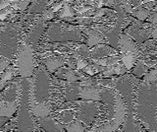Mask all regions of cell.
Masks as SVG:
<instances>
[{
    "instance_id": "cell-5",
    "label": "cell",
    "mask_w": 157,
    "mask_h": 132,
    "mask_svg": "<svg viewBox=\"0 0 157 132\" xmlns=\"http://www.w3.org/2000/svg\"><path fill=\"white\" fill-rule=\"evenodd\" d=\"M78 96L85 100L98 101L100 99V92L91 86H83L78 92Z\"/></svg>"
},
{
    "instance_id": "cell-13",
    "label": "cell",
    "mask_w": 157,
    "mask_h": 132,
    "mask_svg": "<svg viewBox=\"0 0 157 132\" xmlns=\"http://www.w3.org/2000/svg\"><path fill=\"white\" fill-rule=\"evenodd\" d=\"M46 5H47V0H34L32 3L31 7L28 9V12L33 14L40 13L45 9Z\"/></svg>"
},
{
    "instance_id": "cell-27",
    "label": "cell",
    "mask_w": 157,
    "mask_h": 132,
    "mask_svg": "<svg viewBox=\"0 0 157 132\" xmlns=\"http://www.w3.org/2000/svg\"><path fill=\"white\" fill-rule=\"evenodd\" d=\"M63 4H64V2H63V3H58V4L56 3V4H54V5L52 6L51 9H52L53 11H58L59 9H60V8L63 6Z\"/></svg>"
},
{
    "instance_id": "cell-24",
    "label": "cell",
    "mask_w": 157,
    "mask_h": 132,
    "mask_svg": "<svg viewBox=\"0 0 157 132\" xmlns=\"http://www.w3.org/2000/svg\"><path fill=\"white\" fill-rule=\"evenodd\" d=\"M146 79L148 80V81H153V80L157 79V69L154 70V71H152L150 74L146 77Z\"/></svg>"
},
{
    "instance_id": "cell-21",
    "label": "cell",
    "mask_w": 157,
    "mask_h": 132,
    "mask_svg": "<svg viewBox=\"0 0 157 132\" xmlns=\"http://www.w3.org/2000/svg\"><path fill=\"white\" fill-rule=\"evenodd\" d=\"M53 10L52 9H49V10H43L42 11V17L44 20H50L53 18Z\"/></svg>"
},
{
    "instance_id": "cell-3",
    "label": "cell",
    "mask_w": 157,
    "mask_h": 132,
    "mask_svg": "<svg viewBox=\"0 0 157 132\" xmlns=\"http://www.w3.org/2000/svg\"><path fill=\"white\" fill-rule=\"evenodd\" d=\"M125 112V106L122 99L119 96H116L115 98V114H114V119L111 123H108L101 126L99 130L100 131H113L116 130L120 126L123 117H124Z\"/></svg>"
},
{
    "instance_id": "cell-19",
    "label": "cell",
    "mask_w": 157,
    "mask_h": 132,
    "mask_svg": "<svg viewBox=\"0 0 157 132\" xmlns=\"http://www.w3.org/2000/svg\"><path fill=\"white\" fill-rule=\"evenodd\" d=\"M77 53L82 57H87L88 54H90V51H88V48L86 46H81V47L77 50Z\"/></svg>"
},
{
    "instance_id": "cell-14",
    "label": "cell",
    "mask_w": 157,
    "mask_h": 132,
    "mask_svg": "<svg viewBox=\"0 0 157 132\" xmlns=\"http://www.w3.org/2000/svg\"><path fill=\"white\" fill-rule=\"evenodd\" d=\"M135 62V55L134 52H126L125 55L123 56V64L126 66V68H131L134 65Z\"/></svg>"
},
{
    "instance_id": "cell-7",
    "label": "cell",
    "mask_w": 157,
    "mask_h": 132,
    "mask_svg": "<svg viewBox=\"0 0 157 132\" xmlns=\"http://www.w3.org/2000/svg\"><path fill=\"white\" fill-rule=\"evenodd\" d=\"M43 28H44V25L42 22H38L36 26H34L32 31L29 33L28 35V38H27V42H29V43H34V45H36L37 42L39 41V38H40V36L42 34V31H43Z\"/></svg>"
},
{
    "instance_id": "cell-15",
    "label": "cell",
    "mask_w": 157,
    "mask_h": 132,
    "mask_svg": "<svg viewBox=\"0 0 157 132\" xmlns=\"http://www.w3.org/2000/svg\"><path fill=\"white\" fill-rule=\"evenodd\" d=\"M74 14H75V12H74V10L71 8V6L69 5L67 2H64L63 9L60 13V17L61 18H69V17L74 16Z\"/></svg>"
},
{
    "instance_id": "cell-9",
    "label": "cell",
    "mask_w": 157,
    "mask_h": 132,
    "mask_svg": "<svg viewBox=\"0 0 157 132\" xmlns=\"http://www.w3.org/2000/svg\"><path fill=\"white\" fill-rule=\"evenodd\" d=\"M120 47L122 52H136V46L135 45V42L131 41V38L129 37H127L126 35H121L120 37Z\"/></svg>"
},
{
    "instance_id": "cell-30",
    "label": "cell",
    "mask_w": 157,
    "mask_h": 132,
    "mask_svg": "<svg viewBox=\"0 0 157 132\" xmlns=\"http://www.w3.org/2000/svg\"><path fill=\"white\" fill-rule=\"evenodd\" d=\"M105 13V10H98V11H96V13H95V16H102L103 14Z\"/></svg>"
},
{
    "instance_id": "cell-20",
    "label": "cell",
    "mask_w": 157,
    "mask_h": 132,
    "mask_svg": "<svg viewBox=\"0 0 157 132\" xmlns=\"http://www.w3.org/2000/svg\"><path fill=\"white\" fill-rule=\"evenodd\" d=\"M87 65V61L85 59V57H80L77 58V68L78 69H82Z\"/></svg>"
},
{
    "instance_id": "cell-4",
    "label": "cell",
    "mask_w": 157,
    "mask_h": 132,
    "mask_svg": "<svg viewBox=\"0 0 157 132\" xmlns=\"http://www.w3.org/2000/svg\"><path fill=\"white\" fill-rule=\"evenodd\" d=\"M29 106H31L33 114L36 117H38V118L48 116L49 114H50V111H51L50 104H47V102H34L33 101H32L31 102H29Z\"/></svg>"
},
{
    "instance_id": "cell-10",
    "label": "cell",
    "mask_w": 157,
    "mask_h": 132,
    "mask_svg": "<svg viewBox=\"0 0 157 132\" xmlns=\"http://www.w3.org/2000/svg\"><path fill=\"white\" fill-rule=\"evenodd\" d=\"M83 32H86L87 34V46L90 47H92L98 43H103L104 42V40L103 38L100 36V34L94 31V30H88V29H85Z\"/></svg>"
},
{
    "instance_id": "cell-22",
    "label": "cell",
    "mask_w": 157,
    "mask_h": 132,
    "mask_svg": "<svg viewBox=\"0 0 157 132\" xmlns=\"http://www.w3.org/2000/svg\"><path fill=\"white\" fill-rule=\"evenodd\" d=\"M14 12V9L13 8H3V10L0 11V19H4L6 17L8 14L10 13H13Z\"/></svg>"
},
{
    "instance_id": "cell-18",
    "label": "cell",
    "mask_w": 157,
    "mask_h": 132,
    "mask_svg": "<svg viewBox=\"0 0 157 132\" xmlns=\"http://www.w3.org/2000/svg\"><path fill=\"white\" fill-rule=\"evenodd\" d=\"M148 14L149 12L146 10L144 8H140L139 10H136L134 12V16L136 17L137 19H140V20H144L147 17H148Z\"/></svg>"
},
{
    "instance_id": "cell-11",
    "label": "cell",
    "mask_w": 157,
    "mask_h": 132,
    "mask_svg": "<svg viewBox=\"0 0 157 132\" xmlns=\"http://www.w3.org/2000/svg\"><path fill=\"white\" fill-rule=\"evenodd\" d=\"M18 97V88L17 86L13 84L9 86L6 90H4L2 94V100L5 102H16Z\"/></svg>"
},
{
    "instance_id": "cell-2",
    "label": "cell",
    "mask_w": 157,
    "mask_h": 132,
    "mask_svg": "<svg viewBox=\"0 0 157 132\" xmlns=\"http://www.w3.org/2000/svg\"><path fill=\"white\" fill-rule=\"evenodd\" d=\"M33 89L34 90V95L36 102H44V99L48 94L49 88V78L43 67H39L36 74V78L33 81Z\"/></svg>"
},
{
    "instance_id": "cell-29",
    "label": "cell",
    "mask_w": 157,
    "mask_h": 132,
    "mask_svg": "<svg viewBox=\"0 0 157 132\" xmlns=\"http://www.w3.org/2000/svg\"><path fill=\"white\" fill-rule=\"evenodd\" d=\"M7 121V117H4V116H0V127H1L3 124L6 123Z\"/></svg>"
},
{
    "instance_id": "cell-28",
    "label": "cell",
    "mask_w": 157,
    "mask_h": 132,
    "mask_svg": "<svg viewBox=\"0 0 157 132\" xmlns=\"http://www.w3.org/2000/svg\"><path fill=\"white\" fill-rule=\"evenodd\" d=\"M149 22H151V23H155V24H157V14H155V15H153V16H151L149 19Z\"/></svg>"
},
{
    "instance_id": "cell-6",
    "label": "cell",
    "mask_w": 157,
    "mask_h": 132,
    "mask_svg": "<svg viewBox=\"0 0 157 132\" xmlns=\"http://www.w3.org/2000/svg\"><path fill=\"white\" fill-rule=\"evenodd\" d=\"M18 110V104L16 102H0V116L11 117Z\"/></svg>"
},
{
    "instance_id": "cell-23",
    "label": "cell",
    "mask_w": 157,
    "mask_h": 132,
    "mask_svg": "<svg viewBox=\"0 0 157 132\" xmlns=\"http://www.w3.org/2000/svg\"><path fill=\"white\" fill-rule=\"evenodd\" d=\"M12 75H13V71H12V70H7L6 72L4 73V74H2L1 79H2L3 81L10 80V78L12 77Z\"/></svg>"
},
{
    "instance_id": "cell-26",
    "label": "cell",
    "mask_w": 157,
    "mask_h": 132,
    "mask_svg": "<svg viewBox=\"0 0 157 132\" xmlns=\"http://www.w3.org/2000/svg\"><path fill=\"white\" fill-rule=\"evenodd\" d=\"M10 3H11V0H1V1H0V10L8 6Z\"/></svg>"
},
{
    "instance_id": "cell-1",
    "label": "cell",
    "mask_w": 157,
    "mask_h": 132,
    "mask_svg": "<svg viewBox=\"0 0 157 132\" xmlns=\"http://www.w3.org/2000/svg\"><path fill=\"white\" fill-rule=\"evenodd\" d=\"M33 52L31 46H23L17 58V67L22 77H31L33 73Z\"/></svg>"
},
{
    "instance_id": "cell-17",
    "label": "cell",
    "mask_w": 157,
    "mask_h": 132,
    "mask_svg": "<svg viewBox=\"0 0 157 132\" xmlns=\"http://www.w3.org/2000/svg\"><path fill=\"white\" fill-rule=\"evenodd\" d=\"M68 131H83L85 127H83L80 121H74L67 126Z\"/></svg>"
},
{
    "instance_id": "cell-31",
    "label": "cell",
    "mask_w": 157,
    "mask_h": 132,
    "mask_svg": "<svg viewBox=\"0 0 157 132\" xmlns=\"http://www.w3.org/2000/svg\"><path fill=\"white\" fill-rule=\"evenodd\" d=\"M153 37H154V38H157V29L153 32Z\"/></svg>"
},
{
    "instance_id": "cell-8",
    "label": "cell",
    "mask_w": 157,
    "mask_h": 132,
    "mask_svg": "<svg viewBox=\"0 0 157 132\" xmlns=\"http://www.w3.org/2000/svg\"><path fill=\"white\" fill-rule=\"evenodd\" d=\"M39 120H40L39 122H40L43 129H45L46 131H61L63 128L62 125H60L57 121L52 119L51 117H40Z\"/></svg>"
},
{
    "instance_id": "cell-12",
    "label": "cell",
    "mask_w": 157,
    "mask_h": 132,
    "mask_svg": "<svg viewBox=\"0 0 157 132\" xmlns=\"http://www.w3.org/2000/svg\"><path fill=\"white\" fill-rule=\"evenodd\" d=\"M44 63H45L47 70L52 73L55 71L57 68L61 67L64 64V61L60 57H51V58H47V59L44 61Z\"/></svg>"
},
{
    "instance_id": "cell-25",
    "label": "cell",
    "mask_w": 157,
    "mask_h": 132,
    "mask_svg": "<svg viewBox=\"0 0 157 132\" xmlns=\"http://www.w3.org/2000/svg\"><path fill=\"white\" fill-rule=\"evenodd\" d=\"M9 64V61L6 59H0V70H4Z\"/></svg>"
},
{
    "instance_id": "cell-16",
    "label": "cell",
    "mask_w": 157,
    "mask_h": 132,
    "mask_svg": "<svg viewBox=\"0 0 157 132\" xmlns=\"http://www.w3.org/2000/svg\"><path fill=\"white\" fill-rule=\"evenodd\" d=\"M119 60V57H109V58H103L100 60H95L96 63L98 64H101L102 66H111L114 63H116Z\"/></svg>"
}]
</instances>
